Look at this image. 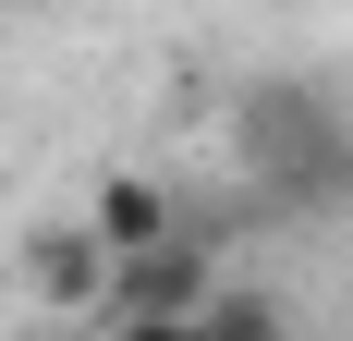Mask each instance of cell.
Wrapping results in <instances>:
<instances>
[{
	"mask_svg": "<svg viewBox=\"0 0 353 341\" xmlns=\"http://www.w3.org/2000/svg\"><path fill=\"white\" fill-rule=\"evenodd\" d=\"M244 159L281 183V195H329V183H353V146H341V122H329L317 98H256L244 110Z\"/></svg>",
	"mask_w": 353,
	"mask_h": 341,
	"instance_id": "cell-1",
	"label": "cell"
}]
</instances>
